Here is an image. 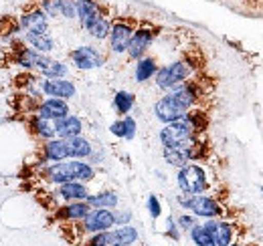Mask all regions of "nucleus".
<instances>
[{
    "label": "nucleus",
    "mask_w": 263,
    "mask_h": 246,
    "mask_svg": "<svg viewBox=\"0 0 263 246\" xmlns=\"http://www.w3.org/2000/svg\"><path fill=\"white\" fill-rule=\"evenodd\" d=\"M164 159L170 166L184 168L191 161V155H189L186 148H164Z\"/></svg>",
    "instance_id": "nucleus-24"
},
{
    "label": "nucleus",
    "mask_w": 263,
    "mask_h": 246,
    "mask_svg": "<svg viewBox=\"0 0 263 246\" xmlns=\"http://www.w3.org/2000/svg\"><path fill=\"white\" fill-rule=\"evenodd\" d=\"M160 141L164 148H191L198 141L197 131L186 117L178 121L166 123V127L160 131Z\"/></svg>",
    "instance_id": "nucleus-3"
},
{
    "label": "nucleus",
    "mask_w": 263,
    "mask_h": 246,
    "mask_svg": "<svg viewBox=\"0 0 263 246\" xmlns=\"http://www.w3.org/2000/svg\"><path fill=\"white\" fill-rule=\"evenodd\" d=\"M85 202L91 208H114L118 204V196L114 192H101V194H96V196H89Z\"/></svg>",
    "instance_id": "nucleus-26"
},
{
    "label": "nucleus",
    "mask_w": 263,
    "mask_h": 246,
    "mask_svg": "<svg viewBox=\"0 0 263 246\" xmlns=\"http://www.w3.org/2000/svg\"><path fill=\"white\" fill-rule=\"evenodd\" d=\"M41 178L49 184L61 186L67 182H89L96 178V172L85 161H63V163L59 161L43 170Z\"/></svg>",
    "instance_id": "nucleus-1"
},
{
    "label": "nucleus",
    "mask_w": 263,
    "mask_h": 246,
    "mask_svg": "<svg viewBox=\"0 0 263 246\" xmlns=\"http://www.w3.org/2000/svg\"><path fill=\"white\" fill-rule=\"evenodd\" d=\"M101 16H105V8L98 0H77V18L85 31Z\"/></svg>",
    "instance_id": "nucleus-12"
},
{
    "label": "nucleus",
    "mask_w": 263,
    "mask_h": 246,
    "mask_svg": "<svg viewBox=\"0 0 263 246\" xmlns=\"http://www.w3.org/2000/svg\"><path fill=\"white\" fill-rule=\"evenodd\" d=\"M138 240V230L134 226H122L118 230H109V246H130Z\"/></svg>",
    "instance_id": "nucleus-21"
},
{
    "label": "nucleus",
    "mask_w": 263,
    "mask_h": 246,
    "mask_svg": "<svg viewBox=\"0 0 263 246\" xmlns=\"http://www.w3.org/2000/svg\"><path fill=\"white\" fill-rule=\"evenodd\" d=\"M55 196L65 200V202H81V200L89 198V190L79 182H67V184H61L57 188Z\"/></svg>",
    "instance_id": "nucleus-18"
},
{
    "label": "nucleus",
    "mask_w": 263,
    "mask_h": 246,
    "mask_svg": "<svg viewBox=\"0 0 263 246\" xmlns=\"http://www.w3.org/2000/svg\"><path fill=\"white\" fill-rule=\"evenodd\" d=\"M111 27H114V25H111V16H107V14H105V16H101L99 20H96V23L87 29V32H89L93 38H99V40H101V38L109 36Z\"/></svg>",
    "instance_id": "nucleus-27"
},
{
    "label": "nucleus",
    "mask_w": 263,
    "mask_h": 246,
    "mask_svg": "<svg viewBox=\"0 0 263 246\" xmlns=\"http://www.w3.org/2000/svg\"><path fill=\"white\" fill-rule=\"evenodd\" d=\"M156 34H158V29L156 27H150V25H142L140 29H136L130 45H128V51H126L130 55V59H140L148 51V47L152 45V40L156 38Z\"/></svg>",
    "instance_id": "nucleus-7"
},
{
    "label": "nucleus",
    "mask_w": 263,
    "mask_h": 246,
    "mask_svg": "<svg viewBox=\"0 0 263 246\" xmlns=\"http://www.w3.org/2000/svg\"><path fill=\"white\" fill-rule=\"evenodd\" d=\"M71 59L77 65V69L81 71H89V69H98L103 65V57L99 55L93 47H79L71 53Z\"/></svg>",
    "instance_id": "nucleus-17"
},
{
    "label": "nucleus",
    "mask_w": 263,
    "mask_h": 246,
    "mask_svg": "<svg viewBox=\"0 0 263 246\" xmlns=\"http://www.w3.org/2000/svg\"><path fill=\"white\" fill-rule=\"evenodd\" d=\"M67 144H69V154H71V157H87V155H91L89 141L83 139V137H79V135L77 137H69Z\"/></svg>",
    "instance_id": "nucleus-25"
},
{
    "label": "nucleus",
    "mask_w": 263,
    "mask_h": 246,
    "mask_svg": "<svg viewBox=\"0 0 263 246\" xmlns=\"http://www.w3.org/2000/svg\"><path fill=\"white\" fill-rule=\"evenodd\" d=\"M65 73H67V67L59 61H51L41 71L43 77H65Z\"/></svg>",
    "instance_id": "nucleus-31"
},
{
    "label": "nucleus",
    "mask_w": 263,
    "mask_h": 246,
    "mask_svg": "<svg viewBox=\"0 0 263 246\" xmlns=\"http://www.w3.org/2000/svg\"><path fill=\"white\" fill-rule=\"evenodd\" d=\"M79 246H109V230L89 236L87 240H83Z\"/></svg>",
    "instance_id": "nucleus-32"
},
{
    "label": "nucleus",
    "mask_w": 263,
    "mask_h": 246,
    "mask_svg": "<svg viewBox=\"0 0 263 246\" xmlns=\"http://www.w3.org/2000/svg\"><path fill=\"white\" fill-rule=\"evenodd\" d=\"M41 91L49 97H59V99H71L75 95V85L63 77H45L41 81Z\"/></svg>",
    "instance_id": "nucleus-11"
},
{
    "label": "nucleus",
    "mask_w": 263,
    "mask_h": 246,
    "mask_svg": "<svg viewBox=\"0 0 263 246\" xmlns=\"http://www.w3.org/2000/svg\"><path fill=\"white\" fill-rule=\"evenodd\" d=\"M178 186L184 194H202L209 188L206 172L197 163H186L178 172Z\"/></svg>",
    "instance_id": "nucleus-5"
},
{
    "label": "nucleus",
    "mask_w": 263,
    "mask_h": 246,
    "mask_svg": "<svg viewBox=\"0 0 263 246\" xmlns=\"http://www.w3.org/2000/svg\"><path fill=\"white\" fill-rule=\"evenodd\" d=\"M34 115L45 117V119H51V121H57V119H61V117H67V115H69V105H67L65 99L51 97V99H45V101L36 107Z\"/></svg>",
    "instance_id": "nucleus-14"
},
{
    "label": "nucleus",
    "mask_w": 263,
    "mask_h": 246,
    "mask_svg": "<svg viewBox=\"0 0 263 246\" xmlns=\"http://www.w3.org/2000/svg\"><path fill=\"white\" fill-rule=\"evenodd\" d=\"M178 202H180L186 210H193V214L204 216V218H217V216L225 214V208H223L215 198H209V196L184 194V196H178Z\"/></svg>",
    "instance_id": "nucleus-4"
},
{
    "label": "nucleus",
    "mask_w": 263,
    "mask_h": 246,
    "mask_svg": "<svg viewBox=\"0 0 263 246\" xmlns=\"http://www.w3.org/2000/svg\"><path fill=\"white\" fill-rule=\"evenodd\" d=\"M21 29L27 32H49V16L41 6H31L18 16Z\"/></svg>",
    "instance_id": "nucleus-9"
},
{
    "label": "nucleus",
    "mask_w": 263,
    "mask_h": 246,
    "mask_svg": "<svg viewBox=\"0 0 263 246\" xmlns=\"http://www.w3.org/2000/svg\"><path fill=\"white\" fill-rule=\"evenodd\" d=\"M245 246H255V244H245Z\"/></svg>",
    "instance_id": "nucleus-39"
},
{
    "label": "nucleus",
    "mask_w": 263,
    "mask_h": 246,
    "mask_svg": "<svg viewBox=\"0 0 263 246\" xmlns=\"http://www.w3.org/2000/svg\"><path fill=\"white\" fill-rule=\"evenodd\" d=\"M154 113H156V117L160 119V121L164 123H172V121H178V119H182V117H186V109L182 107V105H178L168 93H166L164 97L156 103V107H154Z\"/></svg>",
    "instance_id": "nucleus-10"
},
{
    "label": "nucleus",
    "mask_w": 263,
    "mask_h": 246,
    "mask_svg": "<svg viewBox=\"0 0 263 246\" xmlns=\"http://www.w3.org/2000/svg\"><path fill=\"white\" fill-rule=\"evenodd\" d=\"M55 129H57V135L61 139H69V137H77L81 135V119L75 117V115H67L55 121Z\"/></svg>",
    "instance_id": "nucleus-19"
},
{
    "label": "nucleus",
    "mask_w": 263,
    "mask_h": 246,
    "mask_svg": "<svg viewBox=\"0 0 263 246\" xmlns=\"http://www.w3.org/2000/svg\"><path fill=\"white\" fill-rule=\"evenodd\" d=\"M124 127H126V139H132L136 135V121L132 117H124Z\"/></svg>",
    "instance_id": "nucleus-36"
},
{
    "label": "nucleus",
    "mask_w": 263,
    "mask_h": 246,
    "mask_svg": "<svg viewBox=\"0 0 263 246\" xmlns=\"http://www.w3.org/2000/svg\"><path fill=\"white\" fill-rule=\"evenodd\" d=\"M116 216V224H120V226H126V222L130 220V212H120V214H114Z\"/></svg>",
    "instance_id": "nucleus-38"
},
{
    "label": "nucleus",
    "mask_w": 263,
    "mask_h": 246,
    "mask_svg": "<svg viewBox=\"0 0 263 246\" xmlns=\"http://www.w3.org/2000/svg\"><path fill=\"white\" fill-rule=\"evenodd\" d=\"M148 210H150L152 218H158V216H160V202H158L156 196H150V198H148Z\"/></svg>",
    "instance_id": "nucleus-34"
},
{
    "label": "nucleus",
    "mask_w": 263,
    "mask_h": 246,
    "mask_svg": "<svg viewBox=\"0 0 263 246\" xmlns=\"http://www.w3.org/2000/svg\"><path fill=\"white\" fill-rule=\"evenodd\" d=\"M29 127H31V131H33L34 135L41 137V139H55V135H57L55 121L45 119V117H39L34 113H33V119L29 121Z\"/></svg>",
    "instance_id": "nucleus-20"
},
{
    "label": "nucleus",
    "mask_w": 263,
    "mask_h": 246,
    "mask_svg": "<svg viewBox=\"0 0 263 246\" xmlns=\"http://www.w3.org/2000/svg\"><path fill=\"white\" fill-rule=\"evenodd\" d=\"M55 218L57 220H63V222H81L83 218L91 214V206L81 200V202H69L67 206H61V208H55Z\"/></svg>",
    "instance_id": "nucleus-16"
},
{
    "label": "nucleus",
    "mask_w": 263,
    "mask_h": 246,
    "mask_svg": "<svg viewBox=\"0 0 263 246\" xmlns=\"http://www.w3.org/2000/svg\"><path fill=\"white\" fill-rule=\"evenodd\" d=\"M41 159L47 163V161H51V163H57V161H63L67 157H71L69 154V144H67V139H47V144L45 146H41Z\"/></svg>",
    "instance_id": "nucleus-15"
},
{
    "label": "nucleus",
    "mask_w": 263,
    "mask_h": 246,
    "mask_svg": "<svg viewBox=\"0 0 263 246\" xmlns=\"http://www.w3.org/2000/svg\"><path fill=\"white\" fill-rule=\"evenodd\" d=\"M204 226L213 234L217 246H233L235 234H237V224H231V222H225V220H211Z\"/></svg>",
    "instance_id": "nucleus-13"
},
{
    "label": "nucleus",
    "mask_w": 263,
    "mask_h": 246,
    "mask_svg": "<svg viewBox=\"0 0 263 246\" xmlns=\"http://www.w3.org/2000/svg\"><path fill=\"white\" fill-rule=\"evenodd\" d=\"M158 73V65L152 57H146V59H140L136 65V81L138 83H144L148 79H152L154 75Z\"/></svg>",
    "instance_id": "nucleus-23"
},
{
    "label": "nucleus",
    "mask_w": 263,
    "mask_h": 246,
    "mask_svg": "<svg viewBox=\"0 0 263 246\" xmlns=\"http://www.w3.org/2000/svg\"><path fill=\"white\" fill-rule=\"evenodd\" d=\"M134 32H136V27H134L132 20H118V23H114L111 32H109V47H111V51L114 53H126Z\"/></svg>",
    "instance_id": "nucleus-8"
},
{
    "label": "nucleus",
    "mask_w": 263,
    "mask_h": 246,
    "mask_svg": "<svg viewBox=\"0 0 263 246\" xmlns=\"http://www.w3.org/2000/svg\"><path fill=\"white\" fill-rule=\"evenodd\" d=\"M191 236H193V240H195L197 246H217L213 234L206 230V226H198L197 224V226L191 230Z\"/></svg>",
    "instance_id": "nucleus-28"
},
{
    "label": "nucleus",
    "mask_w": 263,
    "mask_h": 246,
    "mask_svg": "<svg viewBox=\"0 0 263 246\" xmlns=\"http://www.w3.org/2000/svg\"><path fill=\"white\" fill-rule=\"evenodd\" d=\"M111 226H116V216L109 208H98L91 210V214L81 220V230L83 234H98V232H105Z\"/></svg>",
    "instance_id": "nucleus-6"
},
{
    "label": "nucleus",
    "mask_w": 263,
    "mask_h": 246,
    "mask_svg": "<svg viewBox=\"0 0 263 246\" xmlns=\"http://www.w3.org/2000/svg\"><path fill=\"white\" fill-rule=\"evenodd\" d=\"M109 129H111V133H114V135H118V137H126V127H124V119H122V121H116L114 125H111V127H109Z\"/></svg>",
    "instance_id": "nucleus-37"
},
{
    "label": "nucleus",
    "mask_w": 263,
    "mask_h": 246,
    "mask_svg": "<svg viewBox=\"0 0 263 246\" xmlns=\"http://www.w3.org/2000/svg\"><path fill=\"white\" fill-rule=\"evenodd\" d=\"M198 67H200L198 61H195L193 57H186V59L164 65L156 73V85L160 89H164V91L176 89V87H180L182 83H186L195 75V71H197Z\"/></svg>",
    "instance_id": "nucleus-2"
},
{
    "label": "nucleus",
    "mask_w": 263,
    "mask_h": 246,
    "mask_svg": "<svg viewBox=\"0 0 263 246\" xmlns=\"http://www.w3.org/2000/svg\"><path fill=\"white\" fill-rule=\"evenodd\" d=\"M47 16H61V0H39Z\"/></svg>",
    "instance_id": "nucleus-33"
},
{
    "label": "nucleus",
    "mask_w": 263,
    "mask_h": 246,
    "mask_svg": "<svg viewBox=\"0 0 263 246\" xmlns=\"http://www.w3.org/2000/svg\"><path fill=\"white\" fill-rule=\"evenodd\" d=\"M178 226L184 228V230H193V228L197 226V222H195L193 216H180V218H178Z\"/></svg>",
    "instance_id": "nucleus-35"
},
{
    "label": "nucleus",
    "mask_w": 263,
    "mask_h": 246,
    "mask_svg": "<svg viewBox=\"0 0 263 246\" xmlns=\"http://www.w3.org/2000/svg\"><path fill=\"white\" fill-rule=\"evenodd\" d=\"M114 105H116V109H118L120 115L130 113V109L134 107V95L128 91L116 93V97H114Z\"/></svg>",
    "instance_id": "nucleus-29"
},
{
    "label": "nucleus",
    "mask_w": 263,
    "mask_h": 246,
    "mask_svg": "<svg viewBox=\"0 0 263 246\" xmlns=\"http://www.w3.org/2000/svg\"><path fill=\"white\" fill-rule=\"evenodd\" d=\"M186 119L191 121V125L195 127L197 133H202V131L209 127V117H206V113H204L202 109H191V111L186 113Z\"/></svg>",
    "instance_id": "nucleus-30"
},
{
    "label": "nucleus",
    "mask_w": 263,
    "mask_h": 246,
    "mask_svg": "<svg viewBox=\"0 0 263 246\" xmlns=\"http://www.w3.org/2000/svg\"><path fill=\"white\" fill-rule=\"evenodd\" d=\"M25 40L33 47L34 51H39V53H49V51L55 49V43H53V38H51L49 32H27L25 34Z\"/></svg>",
    "instance_id": "nucleus-22"
}]
</instances>
